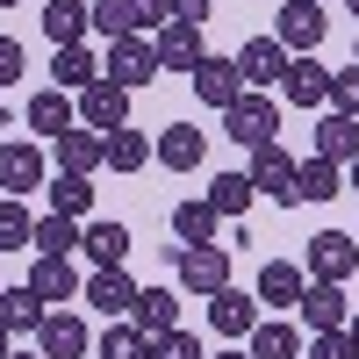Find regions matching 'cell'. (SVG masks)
<instances>
[{"instance_id": "6da1fadb", "label": "cell", "mask_w": 359, "mask_h": 359, "mask_svg": "<svg viewBox=\"0 0 359 359\" xmlns=\"http://www.w3.org/2000/svg\"><path fill=\"white\" fill-rule=\"evenodd\" d=\"M223 130H230V144H245V151H266V144H280V101L273 94H237L223 108Z\"/></svg>"}, {"instance_id": "7a4b0ae2", "label": "cell", "mask_w": 359, "mask_h": 359, "mask_svg": "<svg viewBox=\"0 0 359 359\" xmlns=\"http://www.w3.org/2000/svg\"><path fill=\"white\" fill-rule=\"evenodd\" d=\"M331 36V15L316 8V0H280V15H273V43L287 57H316V43Z\"/></svg>"}, {"instance_id": "3957f363", "label": "cell", "mask_w": 359, "mask_h": 359, "mask_svg": "<svg viewBox=\"0 0 359 359\" xmlns=\"http://www.w3.org/2000/svg\"><path fill=\"white\" fill-rule=\"evenodd\" d=\"M302 273H309V280L345 287V280L359 273V245H352V230H316L309 245H302Z\"/></svg>"}, {"instance_id": "277c9868", "label": "cell", "mask_w": 359, "mask_h": 359, "mask_svg": "<svg viewBox=\"0 0 359 359\" xmlns=\"http://www.w3.org/2000/svg\"><path fill=\"white\" fill-rule=\"evenodd\" d=\"M101 79H115L123 94H137V86L158 79V57H151V36H115L108 57H101Z\"/></svg>"}, {"instance_id": "5b68a950", "label": "cell", "mask_w": 359, "mask_h": 359, "mask_svg": "<svg viewBox=\"0 0 359 359\" xmlns=\"http://www.w3.org/2000/svg\"><path fill=\"white\" fill-rule=\"evenodd\" d=\"M172 280L208 302L216 287H230V245H187V252H180V266H172Z\"/></svg>"}, {"instance_id": "8992f818", "label": "cell", "mask_w": 359, "mask_h": 359, "mask_svg": "<svg viewBox=\"0 0 359 359\" xmlns=\"http://www.w3.org/2000/svg\"><path fill=\"white\" fill-rule=\"evenodd\" d=\"M50 180V165H43V144H29V137H15V144H0V194L8 201H22V194H36Z\"/></svg>"}, {"instance_id": "52a82bcc", "label": "cell", "mask_w": 359, "mask_h": 359, "mask_svg": "<svg viewBox=\"0 0 359 359\" xmlns=\"http://www.w3.org/2000/svg\"><path fill=\"white\" fill-rule=\"evenodd\" d=\"M252 194H266V201H280V208H294L302 194H294V158H287V144H266V151H252Z\"/></svg>"}, {"instance_id": "ba28073f", "label": "cell", "mask_w": 359, "mask_h": 359, "mask_svg": "<svg viewBox=\"0 0 359 359\" xmlns=\"http://www.w3.org/2000/svg\"><path fill=\"white\" fill-rule=\"evenodd\" d=\"M208 331L230 338V345H245L259 331V302H252L245 287H216V294H208Z\"/></svg>"}, {"instance_id": "9c48e42d", "label": "cell", "mask_w": 359, "mask_h": 359, "mask_svg": "<svg viewBox=\"0 0 359 359\" xmlns=\"http://www.w3.org/2000/svg\"><path fill=\"white\" fill-rule=\"evenodd\" d=\"M201 158H208V130H194V123H165L151 137V165H165V172H194Z\"/></svg>"}, {"instance_id": "30bf717a", "label": "cell", "mask_w": 359, "mask_h": 359, "mask_svg": "<svg viewBox=\"0 0 359 359\" xmlns=\"http://www.w3.org/2000/svg\"><path fill=\"white\" fill-rule=\"evenodd\" d=\"M72 108H79V130H101V137L130 123V94H123L115 79H94L86 94H72Z\"/></svg>"}, {"instance_id": "8fae6325", "label": "cell", "mask_w": 359, "mask_h": 359, "mask_svg": "<svg viewBox=\"0 0 359 359\" xmlns=\"http://www.w3.org/2000/svg\"><path fill=\"white\" fill-rule=\"evenodd\" d=\"M151 57H158V72H194L208 43H201V22H165L158 36H151Z\"/></svg>"}, {"instance_id": "7c38bea8", "label": "cell", "mask_w": 359, "mask_h": 359, "mask_svg": "<svg viewBox=\"0 0 359 359\" xmlns=\"http://www.w3.org/2000/svg\"><path fill=\"white\" fill-rule=\"evenodd\" d=\"M36 352H43V359H86V352H94V331H86L72 309H50V316L36 323Z\"/></svg>"}, {"instance_id": "4fadbf2b", "label": "cell", "mask_w": 359, "mask_h": 359, "mask_svg": "<svg viewBox=\"0 0 359 359\" xmlns=\"http://www.w3.org/2000/svg\"><path fill=\"white\" fill-rule=\"evenodd\" d=\"M302 294H309V273H302L294 259H266V266H259V294H252V302L294 316V302H302Z\"/></svg>"}, {"instance_id": "5bb4252c", "label": "cell", "mask_w": 359, "mask_h": 359, "mask_svg": "<svg viewBox=\"0 0 359 359\" xmlns=\"http://www.w3.org/2000/svg\"><path fill=\"white\" fill-rule=\"evenodd\" d=\"M280 94L287 108H331V65H316V57H287V72H280Z\"/></svg>"}, {"instance_id": "9a60e30c", "label": "cell", "mask_w": 359, "mask_h": 359, "mask_svg": "<svg viewBox=\"0 0 359 359\" xmlns=\"http://www.w3.org/2000/svg\"><path fill=\"white\" fill-rule=\"evenodd\" d=\"M280 72H287V50L273 36H252L245 50H237V79H245V94H273Z\"/></svg>"}, {"instance_id": "2e32d148", "label": "cell", "mask_w": 359, "mask_h": 359, "mask_svg": "<svg viewBox=\"0 0 359 359\" xmlns=\"http://www.w3.org/2000/svg\"><path fill=\"white\" fill-rule=\"evenodd\" d=\"M79 294H86V302H94V309H101L108 323L137 309V280H130V266H94V273H86V287H79Z\"/></svg>"}, {"instance_id": "e0dca14e", "label": "cell", "mask_w": 359, "mask_h": 359, "mask_svg": "<svg viewBox=\"0 0 359 359\" xmlns=\"http://www.w3.org/2000/svg\"><path fill=\"white\" fill-rule=\"evenodd\" d=\"M187 79H194V101H201V108H216V115H223L237 94H245V79H237V57H216V50H208Z\"/></svg>"}, {"instance_id": "ac0fdd59", "label": "cell", "mask_w": 359, "mask_h": 359, "mask_svg": "<svg viewBox=\"0 0 359 359\" xmlns=\"http://www.w3.org/2000/svg\"><path fill=\"white\" fill-rule=\"evenodd\" d=\"M22 130H36V137H65V130H79V108H72V94H57V86H43V94H29V108H22Z\"/></svg>"}, {"instance_id": "d6986e66", "label": "cell", "mask_w": 359, "mask_h": 359, "mask_svg": "<svg viewBox=\"0 0 359 359\" xmlns=\"http://www.w3.org/2000/svg\"><path fill=\"white\" fill-rule=\"evenodd\" d=\"M309 144H316V158H331V165H352V158H359V115H338V108H323V115H316V130H309Z\"/></svg>"}, {"instance_id": "ffe728a7", "label": "cell", "mask_w": 359, "mask_h": 359, "mask_svg": "<svg viewBox=\"0 0 359 359\" xmlns=\"http://www.w3.org/2000/svg\"><path fill=\"white\" fill-rule=\"evenodd\" d=\"M22 287L36 294L43 309H50V302H72V294H79L86 280H79V266H72V259H36V266H29V280H22Z\"/></svg>"}, {"instance_id": "44dd1931", "label": "cell", "mask_w": 359, "mask_h": 359, "mask_svg": "<svg viewBox=\"0 0 359 359\" xmlns=\"http://www.w3.org/2000/svg\"><path fill=\"white\" fill-rule=\"evenodd\" d=\"M294 316H302V331H309V338H316V331H345V287L309 280V294L294 302Z\"/></svg>"}, {"instance_id": "7402d4cb", "label": "cell", "mask_w": 359, "mask_h": 359, "mask_svg": "<svg viewBox=\"0 0 359 359\" xmlns=\"http://www.w3.org/2000/svg\"><path fill=\"white\" fill-rule=\"evenodd\" d=\"M302 323H287V316H259V331L245 338V352L252 359H302Z\"/></svg>"}, {"instance_id": "603a6c76", "label": "cell", "mask_w": 359, "mask_h": 359, "mask_svg": "<svg viewBox=\"0 0 359 359\" xmlns=\"http://www.w3.org/2000/svg\"><path fill=\"white\" fill-rule=\"evenodd\" d=\"M43 36H50V50H72V43H86V0H43Z\"/></svg>"}, {"instance_id": "cb8c5ba5", "label": "cell", "mask_w": 359, "mask_h": 359, "mask_svg": "<svg viewBox=\"0 0 359 359\" xmlns=\"http://www.w3.org/2000/svg\"><path fill=\"white\" fill-rule=\"evenodd\" d=\"M101 165H108V151H101V130H65V137H57V172L94 180Z\"/></svg>"}, {"instance_id": "d4e9b609", "label": "cell", "mask_w": 359, "mask_h": 359, "mask_svg": "<svg viewBox=\"0 0 359 359\" xmlns=\"http://www.w3.org/2000/svg\"><path fill=\"white\" fill-rule=\"evenodd\" d=\"M130 323L144 338H165V331H180V302H172V287H137V309H130Z\"/></svg>"}, {"instance_id": "484cf974", "label": "cell", "mask_w": 359, "mask_h": 359, "mask_svg": "<svg viewBox=\"0 0 359 359\" xmlns=\"http://www.w3.org/2000/svg\"><path fill=\"white\" fill-rule=\"evenodd\" d=\"M94 79H101V57L86 50V43H72V50L50 57V86H57V94H86Z\"/></svg>"}, {"instance_id": "4316f807", "label": "cell", "mask_w": 359, "mask_h": 359, "mask_svg": "<svg viewBox=\"0 0 359 359\" xmlns=\"http://www.w3.org/2000/svg\"><path fill=\"white\" fill-rule=\"evenodd\" d=\"M294 194H302V201H338L345 194V165H331V158H294Z\"/></svg>"}, {"instance_id": "83f0119b", "label": "cell", "mask_w": 359, "mask_h": 359, "mask_svg": "<svg viewBox=\"0 0 359 359\" xmlns=\"http://www.w3.org/2000/svg\"><path fill=\"white\" fill-rule=\"evenodd\" d=\"M29 252L36 259H72L79 252V223L72 216H36L29 223Z\"/></svg>"}, {"instance_id": "f1b7e54d", "label": "cell", "mask_w": 359, "mask_h": 359, "mask_svg": "<svg viewBox=\"0 0 359 359\" xmlns=\"http://www.w3.org/2000/svg\"><path fill=\"white\" fill-rule=\"evenodd\" d=\"M43 316H50V309H43L29 287H0V331H8V338H36Z\"/></svg>"}, {"instance_id": "f546056e", "label": "cell", "mask_w": 359, "mask_h": 359, "mask_svg": "<svg viewBox=\"0 0 359 359\" xmlns=\"http://www.w3.org/2000/svg\"><path fill=\"white\" fill-rule=\"evenodd\" d=\"M201 201L216 208V223H223V216H230V223H245V208H252L259 194H252V180H245V172H216V180H208V194H201Z\"/></svg>"}, {"instance_id": "4dcf8cb0", "label": "cell", "mask_w": 359, "mask_h": 359, "mask_svg": "<svg viewBox=\"0 0 359 359\" xmlns=\"http://www.w3.org/2000/svg\"><path fill=\"white\" fill-rule=\"evenodd\" d=\"M79 252L94 266H123L130 259V223H86L79 230Z\"/></svg>"}, {"instance_id": "1f68e13d", "label": "cell", "mask_w": 359, "mask_h": 359, "mask_svg": "<svg viewBox=\"0 0 359 359\" xmlns=\"http://www.w3.org/2000/svg\"><path fill=\"white\" fill-rule=\"evenodd\" d=\"M172 237H180V252H187V245H216V208H208L201 194L172 201Z\"/></svg>"}, {"instance_id": "d6a6232c", "label": "cell", "mask_w": 359, "mask_h": 359, "mask_svg": "<svg viewBox=\"0 0 359 359\" xmlns=\"http://www.w3.org/2000/svg\"><path fill=\"white\" fill-rule=\"evenodd\" d=\"M101 151H108L115 172H144V165H151V137L123 123V130H108V137H101Z\"/></svg>"}, {"instance_id": "836d02e7", "label": "cell", "mask_w": 359, "mask_h": 359, "mask_svg": "<svg viewBox=\"0 0 359 359\" xmlns=\"http://www.w3.org/2000/svg\"><path fill=\"white\" fill-rule=\"evenodd\" d=\"M94 359H151V338H144L130 316H115L108 331L94 338Z\"/></svg>"}, {"instance_id": "e575fe53", "label": "cell", "mask_w": 359, "mask_h": 359, "mask_svg": "<svg viewBox=\"0 0 359 359\" xmlns=\"http://www.w3.org/2000/svg\"><path fill=\"white\" fill-rule=\"evenodd\" d=\"M43 194H50V216H86L94 208V180H79V172H57V180H43Z\"/></svg>"}, {"instance_id": "d590c367", "label": "cell", "mask_w": 359, "mask_h": 359, "mask_svg": "<svg viewBox=\"0 0 359 359\" xmlns=\"http://www.w3.org/2000/svg\"><path fill=\"white\" fill-rule=\"evenodd\" d=\"M86 29H94V36H130V0H86Z\"/></svg>"}, {"instance_id": "8d00e7d4", "label": "cell", "mask_w": 359, "mask_h": 359, "mask_svg": "<svg viewBox=\"0 0 359 359\" xmlns=\"http://www.w3.org/2000/svg\"><path fill=\"white\" fill-rule=\"evenodd\" d=\"M29 223H36V216H29L22 201L0 194V252H29Z\"/></svg>"}, {"instance_id": "74e56055", "label": "cell", "mask_w": 359, "mask_h": 359, "mask_svg": "<svg viewBox=\"0 0 359 359\" xmlns=\"http://www.w3.org/2000/svg\"><path fill=\"white\" fill-rule=\"evenodd\" d=\"M172 22V0H130V36H158Z\"/></svg>"}, {"instance_id": "f35d334b", "label": "cell", "mask_w": 359, "mask_h": 359, "mask_svg": "<svg viewBox=\"0 0 359 359\" xmlns=\"http://www.w3.org/2000/svg\"><path fill=\"white\" fill-rule=\"evenodd\" d=\"M302 359H359V338H352V331H316V338L302 345Z\"/></svg>"}, {"instance_id": "ab89813d", "label": "cell", "mask_w": 359, "mask_h": 359, "mask_svg": "<svg viewBox=\"0 0 359 359\" xmlns=\"http://www.w3.org/2000/svg\"><path fill=\"white\" fill-rule=\"evenodd\" d=\"M151 359H208V352L194 331H165V338H151Z\"/></svg>"}, {"instance_id": "60d3db41", "label": "cell", "mask_w": 359, "mask_h": 359, "mask_svg": "<svg viewBox=\"0 0 359 359\" xmlns=\"http://www.w3.org/2000/svg\"><path fill=\"white\" fill-rule=\"evenodd\" d=\"M331 108H338V115H359V65L331 72Z\"/></svg>"}, {"instance_id": "b9f144b4", "label": "cell", "mask_w": 359, "mask_h": 359, "mask_svg": "<svg viewBox=\"0 0 359 359\" xmlns=\"http://www.w3.org/2000/svg\"><path fill=\"white\" fill-rule=\"evenodd\" d=\"M22 65H29V57H22V43L8 36V29H0V86H15V79H22Z\"/></svg>"}, {"instance_id": "7bdbcfd3", "label": "cell", "mask_w": 359, "mask_h": 359, "mask_svg": "<svg viewBox=\"0 0 359 359\" xmlns=\"http://www.w3.org/2000/svg\"><path fill=\"white\" fill-rule=\"evenodd\" d=\"M216 15V0H172V22H208Z\"/></svg>"}, {"instance_id": "ee69618b", "label": "cell", "mask_w": 359, "mask_h": 359, "mask_svg": "<svg viewBox=\"0 0 359 359\" xmlns=\"http://www.w3.org/2000/svg\"><path fill=\"white\" fill-rule=\"evenodd\" d=\"M216 359H252V352H245V345H230V352H216Z\"/></svg>"}, {"instance_id": "f6af8a7d", "label": "cell", "mask_w": 359, "mask_h": 359, "mask_svg": "<svg viewBox=\"0 0 359 359\" xmlns=\"http://www.w3.org/2000/svg\"><path fill=\"white\" fill-rule=\"evenodd\" d=\"M345 180H352V194H359V158H352V165H345Z\"/></svg>"}, {"instance_id": "bcb514c9", "label": "cell", "mask_w": 359, "mask_h": 359, "mask_svg": "<svg viewBox=\"0 0 359 359\" xmlns=\"http://www.w3.org/2000/svg\"><path fill=\"white\" fill-rule=\"evenodd\" d=\"M8 352H15V338H8V331H0V359H8Z\"/></svg>"}, {"instance_id": "7dc6e473", "label": "cell", "mask_w": 359, "mask_h": 359, "mask_svg": "<svg viewBox=\"0 0 359 359\" xmlns=\"http://www.w3.org/2000/svg\"><path fill=\"white\" fill-rule=\"evenodd\" d=\"M345 15H352V22H359V0H345Z\"/></svg>"}, {"instance_id": "c3c4849f", "label": "cell", "mask_w": 359, "mask_h": 359, "mask_svg": "<svg viewBox=\"0 0 359 359\" xmlns=\"http://www.w3.org/2000/svg\"><path fill=\"white\" fill-rule=\"evenodd\" d=\"M8 359H43V352H8Z\"/></svg>"}, {"instance_id": "681fc988", "label": "cell", "mask_w": 359, "mask_h": 359, "mask_svg": "<svg viewBox=\"0 0 359 359\" xmlns=\"http://www.w3.org/2000/svg\"><path fill=\"white\" fill-rule=\"evenodd\" d=\"M8 8H15V0H0V15H8Z\"/></svg>"}, {"instance_id": "f907efd6", "label": "cell", "mask_w": 359, "mask_h": 359, "mask_svg": "<svg viewBox=\"0 0 359 359\" xmlns=\"http://www.w3.org/2000/svg\"><path fill=\"white\" fill-rule=\"evenodd\" d=\"M352 338H359V316H352Z\"/></svg>"}, {"instance_id": "816d5d0a", "label": "cell", "mask_w": 359, "mask_h": 359, "mask_svg": "<svg viewBox=\"0 0 359 359\" xmlns=\"http://www.w3.org/2000/svg\"><path fill=\"white\" fill-rule=\"evenodd\" d=\"M316 8H331V0H316Z\"/></svg>"}, {"instance_id": "f5cc1de1", "label": "cell", "mask_w": 359, "mask_h": 359, "mask_svg": "<svg viewBox=\"0 0 359 359\" xmlns=\"http://www.w3.org/2000/svg\"><path fill=\"white\" fill-rule=\"evenodd\" d=\"M352 65H359V50H352Z\"/></svg>"}, {"instance_id": "db71d44e", "label": "cell", "mask_w": 359, "mask_h": 359, "mask_svg": "<svg viewBox=\"0 0 359 359\" xmlns=\"http://www.w3.org/2000/svg\"><path fill=\"white\" fill-rule=\"evenodd\" d=\"M352 245H359V230H352Z\"/></svg>"}]
</instances>
